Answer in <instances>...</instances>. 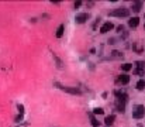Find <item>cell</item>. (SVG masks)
<instances>
[{"label":"cell","instance_id":"9a60e30c","mask_svg":"<svg viewBox=\"0 0 145 127\" xmlns=\"http://www.w3.org/2000/svg\"><path fill=\"white\" fill-rule=\"evenodd\" d=\"M121 69L125 71V72L127 71H131V69H133V64H124L123 66H121Z\"/></svg>","mask_w":145,"mask_h":127},{"label":"cell","instance_id":"4fadbf2b","mask_svg":"<svg viewBox=\"0 0 145 127\" xmlns=\"http://www.w3.org/2000/svg\"><path fill=\"white\" fill-rule=\"evenodd\" d=\"M89 117H90V120H92V126L93 127H99V122L96 120V117H94L93 113H89Z\"/></svg>","mask_w":145,"mask_h":127},{"label":"cell","instance_id":"30bf717a","mask_svg":"<svg viewBox=\"0 0 145 127\" xmlns=\"http://www.w3.org/2000/svg\"><path fill=\"white\" fill-rule=\"evenodd\" d=\"M114 120H116V116L114 114H110V116H107V117L104 119V124L106 126H111L113 123H114Z\"/></svg>","mask_w":145,"mask_h":127},{"label":"cell","instance_id":"2e32d148","mask_svg":"<svg viewBox=\"0 0 145 127\" xmlns=\"http://www.w3.org/2000/svg\"><path fill=\"white\" fill-rule=\"evenodd\" d=\"M111 57L113 58H123V54L120 52V51H113V52H111Z\"/></svg>","mask_w":145,"mask_h":127},{"label":"cell","instance_id":"5b68a950","mask_svg":"<svg viewBox=\"0 0 145 127\" xmlns=\"http://www.w3.org/2000/svg\"><path fill=\"white\" fill-rule=\"evenodd\" d=\"M137 68L134 69V74L137 75H144V71H145V61H138V62H135Z\"/></svg>","mask_w":145,"mask_h":127},{"label":"cell","instance_id":"7a4b0ae2","mask_svg":"<svg viewBox=\"0 0 145 127\" xmlns=\"http://www.w3.org/2000/svg\"><path fill=\"white\" fill-rule=\"evenodd\" d=\"M55 86L56 88H59L61 90H64V92H66V93H71V95H80L82 93V90L79 88H75V86H65V85H61V83H55Z\"/></svg>","mask_w":145,"mask_h":127},{"label":"cell","instance_id":"6da1fadb","mask_svg":"<svg viewBox=\"0 0 145 127\" xmlns=\"http://www.w3.org/2000/svg\"><path fill=\"white\" fill-rule=\"evenodd\" d=\"M116 96H117V100H116V106L118 109V112H124L125 110V103H127V95L123 93V92H116Z\"/></svg>","mask_w":145,"mask_h":127},{"label":"cell","instance_id":"ba28073f","mask_svg":"<svg viewBox=\"0 0 145 127\" xmlns=\"http://www.w3.org/2000/svg\"><path fill=\"white\" fill-rule=\"evenodd\" d=\"M138 24H140V19H138V17H133V19L128 20V26L131 27V28H135V27H138Z\"/></svg>","mask_w":145,"mask_h":127},{"label":"cell","instance_id":"3957f363","mask_svg":"<svg viewBox=\"0 0 145 127\" xmlns=\"http://www.w3.org/2000/svg\"><path fill=\"white\" fill-rule=\"evenodd\" d=\"M110 16H113V17H128L130 16V9L124 7V6L117 7V9H114L111 13H110Z\"/></svg>","mask_w":145,"mask_h":127},{"label":"cell","instance_id":"44dd1931","mask_svg":"<svg viewBox=\"0 0 145 127\" xmlns=\"http://www.w3.org/2000/svg\"><path fill=\"white\" fill-rule=\"evenodd\" d=\"M144 19H145V14H144Z\"/></svg>","mask_w":145,"mask_h":127},{"label":"cell","instance_id":"9c48e42d","mask_svg":"<svg viewBox=\"0 0 145 127\" xmlns=\"http://www.w3.org/2000/svg\"><path fill=\"white\" fill-rule=\"evenodd\" d=\"M141 7H142V2H134L133 4H131V9H133V11H135V13L140 11Z\"/></svg>","mask_w":145,"mask_h":127},{"label":"cell","instance_id":"7c38bea8","mask_svg":"<svg viewBox=\"0 0 145 127\" xmlns=\"http://www.w3.org/2000/svg\"><path fill=\"white\" fill-rule=\"evenodd\" d=\"M64 30H65V26H64V24H61V26L58 27V30H56V34H55L56 38H61V37L64 35Z\"/></svg>","mask_w":145,"mask_h":127},{"label":"cell","instance_id":"d6986e66","mask_svg":"<svg viewBox=\"0 0 145 127\" xmlns=\"http://www.w3.org/2000/svg\"><path fill=\"white\" fill-rule=\"evenodd\" d=\"M18 110H20V113H21V114L24 113V106H23V105H18Z\"/></svg>","mask_w":145,"mask_h":127},{"label":"cell","instance_id":"e0dca14e","mask_svg":"<svg viewBox=\"0 0 145 127\" xmlns=\"http://www.w3.org/2000/svg\"><path fill=\"white\" fill-rule=\"evenodd\" d=\"M104 113V110H103L102 107H96V109H93V114H103Z\"/></svg>","mask_w":145,"mask_h":127},{"label":"cell","instance_id":"5bb4252c","mask_svg":"<svg viewBox=\"0 0 145 127\" xmlns=\"http://www.w3.org/2000/svg\"><path fill=\"white\" fill-rule=\"evenodd\" d=\"M144 88H145V79H140L137 82V89L138 90H142Z\"/></svg>","mask_w":145,"mask_h":127},{"label":"cell","instance_id":"ac0fdd59","mask_svg":"<svg viewBox=\"0 0 145 127\" xmlns=\"http://www.w3.org/2000/svg\"><path fill=\"white\" fill-rule=\"evenodd\" d=\"M54 59L56 61V64H58V68H59V69H62V68H64V66H62V61H61V59H59V58H58L56 55H54Z\"/></svg>","mask_w":145,"mask_h":127},{"label":"cell","instance_id":"8fae6325","mask_svg":"<svg viewBox=\"0 0 145 127\" xmlns=\"http://www.w3.org/2000/svg\"><path fill=\"white\" fill-rule=\"evenodd\" d=\"M118 82H120L121 85H127V83L130 82V76H128L127 74H124V75H121V76L118 78Z\"/></svg>","mask_w":145,"mask_h":127},{"label":"cell","instance_id":"ffe728a7","mask_svg":"<svg viewBox=\"0 0 145 127\" xmlns=\"http://www.w3.org/2000/svg\"><path fill=\"white\" fill-rule=\"evenodd\" d=\"M80 6H82V2H76V3H75V9L80 7Z\"/></svg>","mask_w":145,"mask_h":127},{"label":"cell","instance_id":"8992f818","mask_svg":"<svg viewBox=\"0 0 145 127\" xmlns=\"http://www.w3.org/2000/svg\"><path fill=\"white\" fill-rule=\"evenodd\" d=\"M113 28H114V24L110 23V21H106V23L102 26V28H100V33H102V34H106V33L111 31Z\"/></svg>","mask_w":145,"mask_h":127},{"label":"cell","instance_id":"52a82bcc","mask_svg":"<svg viewBox=\"0 0 145 127\" xmlns=\"http://www.w3.org/2000/svg\"><path fill=\"white\" fill-rule=\"evenodd\" d=\"M87 19H89L87 13H79V14H76V19H75V20H76L78 24H83Z\"/></svg>","mask_w":145,"mask_h":127},{"label":"cell","instance_id":"277c9868","mask_svg":"<svg viewBox=\"0 0 145 127\" xmlns=\"http://www.w3.org/2000/svg\"><path fill=\"white\" fill-rule=\"evenodd\" d=\"M145 116V107L142 105H138L135 106V110L133 112V117L134 119H142Z\"/></svg>","mask_w":145,"mask_h":127}]
</instances>
